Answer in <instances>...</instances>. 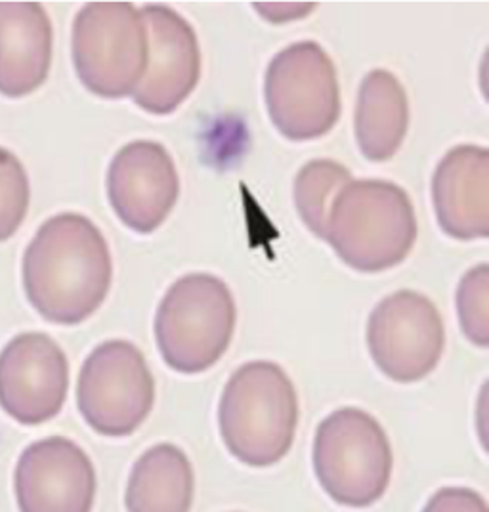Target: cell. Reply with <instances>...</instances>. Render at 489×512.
<instances>
[{"mask_svg": "<svg viewBox=\"0 0 489 512\" xmlns=\"http://www.w3.org/2000/svg\"><path fill=\"white\" fill-rule=\"evenodd\" d=\"M23 289L44 320L79 325L107 299L113 262L106 237L83 214L48 218L25 249Z\"/></svg>", "mask_w": 489, "mask_h": 512, "instance_id": "obj_1", "label": "cell"}, {"mask_svg": "<svg viewBox=\"0 0 489 512\" xmlns=\"http://www.w3.org/2000/svg\"><path fill=\"white\" fill-rule=\"evenodd\" d=\"M218 425L224 446L237 461L255 469L276 465L295 444V384L277 363L241 365L224 386Z\"/></svg>", "mask_w": 489, "mask_h": 512, "instance_id": "obj_2", "label": "cell"}, {"mask_svg": "<svg viewBox=\"0 0 489 512\" xmlns=\"http://www.w3.org/2000/svg\"><path fill=\"white\" fill-rule=\"evenodd\" d=\"M325 241L356 272L396 268L417 241L413 201L394 182L350 180L333 199Z\"/></svg>", "mask_w": 489, "mask_h": 512, "instance_id": "obj_3", "label": "cell"}, {"mask_svg": "<svg viewBox=\"0 0 489 512\" xmlns=\"http://www.w3.org/2000/svg\"><path fill=\"white\" fill-rule=\"evenodd\" d=\"M237 308L230 287L213 274L172 283L155 314V341L165 363L182 373L209 371L234 339Z\"/></svg>", "mask_w": 489, "mask_h": 512, "instance_id": "obj_4", "label": "cell"}, {"mask_svg": "<svg viewBox=\"0 0 489 512\" xmlns=\"http://www.w3.org/2000/svg\"><path fill=\"white\" fill-rule=\"evenodd\" d=\"M312 461L323 491L352 509L381 501L394 469V453L383 425L358 407L337 409L319 423Z\"/></svg>", "mask_w": 489, "mask_h": 512, "instance_id": "obj_5", "label": "cell"}, {"mask_svg": "<svg viewBox=\"0 0 489 512\" xmlns=\"http://www.w3.org/2000/svg\"><path fill=\"white\" fill-rule=\"evenodd\" d=\"M79 81L104 100L134 94L148 67V29L130 2H88L71 31Z\"/></svg>", "mask_w": 489, "mask_h": 512, "instance_id": "obj_6", "label": "cell"}, {"mask_svg": "<svg viewBox=\"0 0 489 512\" xmlns=\"http://www.w3.org/2000/svg\"><path fill=\"white\" fill-rule=\"evenodd\" d=\"M264 98L272 125L291 142L318 140L341 119L337 67L314 41L277 52L266 69Z\"/></svg>", "mask_w": 489, "mask_h": 512, "instance_id": "obj_7", "label": "cell"}, {"mask_svg": "<svg viewBox=\"0 0 489 512\" xmlns=\"http://www.w3.org/2000/svg\"><path fill=\"white\" fill-rule=\"evenodd\" d=\"M155 404V379L138 346L107 341L86 358L77 406L86 425L107 438H125L144 425Z\"/></svg>", "mask_w": 489, "mask_h": 512, "instance_id": "obj_8", "label": "cell"}, {"mask_svg": "<svg viewBox=\"0 0 489 512\" xmlns=\"http://www.w3.org/2000/svg\"><path fill=\"white\" fill-rule=\"evenodd\" d=\"M367 348L390 381H423L444 356V320L425 295L409 289L396 291L373 308L367 321Z\"/></svg>", "mask_w": 489, "mask_h": 512, "instance_id": "obj_9", "label": "cell"}, {"mask_svg": "<svg viewBox=\"0 0 489 512\" xmlns=\"http://www.w3.org/2000/svg\"><path fill=\"white\" fill-rule=\"evenodd\" d=\"M69 390V362L46 333H22L0 352V407L22 425L54 419Z\"/></svg>", "mask_w": 489, "mask_h": 512, "instance_id": "obj_10", "label": "cell"}, {"mask_svg": "<svg viewBox=\"0 0 489 512\" xmlns=\"http://www.w3.org/2000/svg\"><path fill=\"white\" fill-rule=\"evenodd\" d=\"M140 14L148 29V67L132 100L151 115H171L199 85V39L192 23L165 4H148Z\"/></svg>", "mask_w": 489, "mask_h": 512, "instance_id": "obj_11", "label": "cell"}, {"mask_svg": "<svg viewBox=\"0 0 489 512\" xmlns=\"http://www.w3.org/2000/svg\"><path fill=\"white\" fill-rule=\"evenodd\" d=\"M180 195V176L163 144L136 140L115 153L107 171V197L119 220L136 234H153Z\"/></svg>", "mask_w": 489, "mask_h": 512, "instance_id": "obj_12", "label": "cell"}, {"mask_svg": "<svg viewBox=\"0 0 489 512\" xmlns=\"http://www.w3.org/2000/svg\"><path fill=\"white\" fill-rule=\"evenodd\" d=\"M16 497L22 512H92L96 470L75 442L39 440L18 461Z\"/></svg>", "mask_w": 489, "mask_h": 512, "instance_id": "obj_13", "label": "cell"}, {"mask_svg": "<svg viewBox=\"0 0 489 512\" xmlns=\"http://www.w3.org/2000/svg\"><path fill=\"white\" fill-rule=\"evenodd\" d=\"M432 201L444 234L459 241L489 235V151L463 144L447 151L432 176Z\"/></svg>", "mask_w": 489, "mask_h": 512, "instance_id": "obj_14", "label": "cell"}, {"mask_svg": "<svg viewBox=\"0 0 489 512\" xmlns=\"http://www.w3.org/2000/svg\"><path fill=\"white\" fill-rule=\"evenodd\" d=\"M54 29L39 2H0V94L12 100L44 85Z\"/></svg>", "mask_w": 489, "mask_h": 512, "instance_id": "obj_15", "label": "cell"}, {"mask_svg": "<svg viewBox=\"0 0 489 512\" xmlns=\"http://www.w3.org/2000/svg\"><path fill=\"white\" fill-rule=\"evenodd\" d=\"M409 128V100L400 79L388 69L363 77L354 115L356 142L371 163L390 161L404 144Z\"/></svg>", "mask_w": 489, "mask_h": 512, "instance_id": "obj_16", "label": "cell"}, {"mask_svg": "<svg viewBox=\"0 0 489 512\" xmlns=\"http://www.w3.org/2000/svg\"><path fill=\"white\" fill-rule=\"evenodd\" d=\"M195 472L188 455L174 444L149 448L128 478V512H190Z\"/></svg>", "mask_w": 489, "mask_h": 512, "instance_id": "obj_17", "label": "cell"}, {"mask_svg": "<svg viewBox=\"0 0 489 512\" xmlns=\"http://www.w3.org/2000/svg\"><path fill=\"white\" fill-rule=\"evenodd\" d=\"M352 180L350 171L333 159L306 163L295 178V205L312 234L325 239L327 216L337 193Z\"/></svg>", "mask_w": 489, "mask_h": 512, "instance_id": "obj_18", "label": "cell"}, {"mask_svg": "<svg viewBox=\"0 0 489 512\" xmlns=\"http://www.w3.org/2000/svg\"><path fill=\"white\" fill-rule=\"evenodd\" d=\"M457 316L468 341L489 346V266L470 268L457 289Z\"/></svg>", "mask_w": 489, "mask_h": 512, "instance_id": "obj_19", "label": "cell"}, {"mask_svg": "<svg viewBox=\"0 0 489 512\" xmlns=\"http://www.w3.org/2000/svg\"><path fill=\"white\" fill-rule=\"evenodd\" d=\"M31 188L22 161L0 148V241L20 230L29 211Z\"/></svg>", "mask_w": 489, "mask_h": 512, "instance_id": "obj_20", "label": "cell"}, {"mask_svg": "<svg viewBox=\"0 0 489 512\" xmlns=\"http://www.w3.org/2000/svg\"><path fill=\"white\" fill-rule=\"evenodd\" d=\"M423 512H489L482 493L470 488H442L436 491Z\"/></svg>", "mask_w": 489, "mask_h": 512, "instance_id": "obj_21", "label": "cell"}]
</instances>
